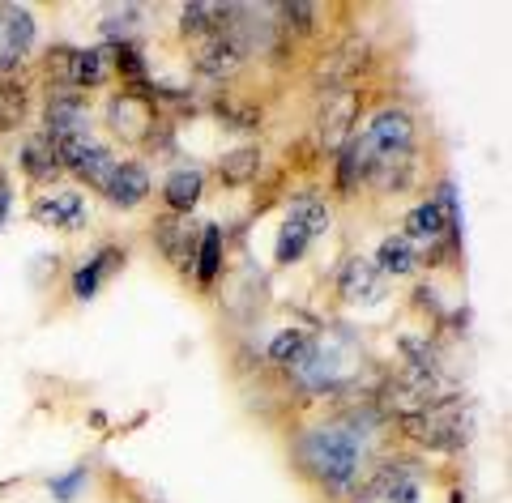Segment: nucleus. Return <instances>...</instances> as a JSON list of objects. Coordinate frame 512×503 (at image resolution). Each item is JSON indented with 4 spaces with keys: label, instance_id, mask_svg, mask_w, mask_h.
I'll list each match as a JSON object with an SVG mask.
<instances>
[{
    "label": "nucleus",
    "instance_id": "nucleus-1",
    "mask_svg": "<svg viewBox=\"0 0 512 503\" xmlns=\"http://www.w3.org/2000/svg\"><path fill=\"white\" fill-rule=\"evenodd\" d=\"M312 448L320 452L316 465H320V474H325L329 482H346L350 469H355V461H359L355 440H350V435H342V431H320V435H312L308 452H312Z\"/></svg>",
    "mask_w": 512,
    "mask_h": 503
},
{
    "label": "nucleus",
    "instance_id": "nucleus-2",
    "mask_svg": "<svg viewBox=\"0 0 512 503\" xmlns=\"http://www.w3.org/2000/svg\"><path fill=\"white\" fill-rule=\"evenodd\" d=\"M30 39H35V22L18 5H0V73H9L13 64L26 56Z\"/></svg>",
    "mask_w": 512,
    "mask_h": 503
},
{
    "label": "nucleus",
    "instance_id": "nucleus-3",
    "mask_svg": "<svg viewBox=\"0 0 512 503\" xmlns=\"http://www.w3.org/2000/svg\"><path fill=\"white\" fill-rule=\"evenodd\" d=\"M355 111H359V94L355 90H338L333 99L325 103L320 111V141H325V150L338 154L342 145L350 141V124H355Z\"/></svg>",
    "mask_w": 512,
    "mask_h": 503
},
{
    "label": "nucleus",
    "instance_id": "nucleus-4",
    "mask_svg": "<svg viewBox=\"0 0 512 503\" xmlns=\"http://www.w3.org/2000/svg\"><path fill=\"white\" fill-rule=\"evenodd\" d=\"M86 137V107L77 94H52L47 99V141H73Z\"/></svg>",
    "mask_w": 512,
    "mask_h": 503
},
{
    "label": "nucleus",
    "instance_id": "nucleus-5",
    "mask_svg": "<svg viewBox=\"0 0 512 503\" xmlns=\"http://www.w3.org/2000/svg\"><path fill=\"white\" fill-rule=\"evenodd\" d=\"M367 141L376 145V154H410V145H414V124L406 111H380V116L372 120V133H367Z\"/></svg>",
    "mask_w": 512,
    "mask_h": 503
},
{
    "label": "nucleus",
    "instance_id": "nucleus-6",
    "mask_svg": "<svg viewBox=\"0 0 512 503\" xmlns=\"http://www.w3.org/2000/svg\"><path fill=\"white\" fill-rule=\"evenodd\" d=\"M367 60V43H342V47H333V52L316 64V86H329V90H338L342 81H350L359 73V64Z\"/></svg>",
    "mask_w": 512,
    "mask_h": 503
},
{
    "label": "nucleus",
    "instance_id": "nucleus-7",
    "mask_svg": "<svg viewBox=\"0 0 512 503\" xmlns=\"http://www.w3.org/2000/svg\"><path fill=\"white\" fill-rule=\"evenodd\" d=\"M111 128L124 137V141H146L154 137V111L133 99V94H124V99L111 103Z\"/></svg>",
    "mask_w": 512,
    "mask_h": 503
},
{
    "label": "nucleus",
    "instance_id": "nucleus-8",
    "mask_svg": "<svg viewBox=\"0 0 512 503\" xmlns=\"http://www.w3.org/2000/svg\"><path fill=\"white\" fill-rule=\"evenodd\" d=\"M239 60H244V47L222 30V35H210V43L197 52V69L205 77H231L239 69Z\"/></svg>",
    "mask_w": 512,
    "mask_h": 503
},
{
    "label": "nucleus",
    "instance_id": "nucleus-9",
    "mask_svg": "<svg viewBox=\"0 0 512 503\" xmlns=\"http://www.w3.org/2000/svg\"><path fill=\"white\" fill-rule=\"evenodd\" d=\"M367 495L376 499H397V503H414L419 499V482H414V469L406 465H380V474L367 482Z\"/></svg>",
    "mask_w": 512,
    "mask_h": 503
},
{
    "label": "nucleus",
    "instance_id": "nucleus-10",
    "mask_svg": "<svg viewBox=\"0 0 512 503\" xmlns=\"http://www.w3.org/2000/svg\"><path fill=\"white\" fill-rule=\"evenodd\" d=\"M111 201H116L120 209H128V205H137L141 197L150 192V175H146V167L141 162H116V175H111V184L103 188Z\"/></svg>",
    "mask_w": 512,
    "mask_h": 503
},
{
    "label": "nucleus",
    "instance_id": "nucleus-11",
    "mask_svg": "<svg viewBox=\"0 0 512 503\" xmlns=\"http://www.w3.org/2000/svg\"><path fill=\"white\" fill-rule=\"evenodd\" d=\"M372 162H376V145L367 137H350L342 150H338V184L342 188H355V180L372 175Z\"/></svg>",
    "mask_w": 512,
    "mask_h": 503
},
{
    "label": "nucleus",
    "instance_id": "nucleus-12",
    "mask_svg": "<svg viewBox=\"0 0 512 503\" xmlns=\"http://www.w3.org/2000/svg\"><path fill=\"white\" fill-rule=\"evenodd\" d=\"M342 295L346 299H359V303L380 299V273H376V265L346 261V269H342Z\"/></svg>",
    "mask_w": 512,
    "mask_h": 503
},
{
    "label": "nucleus",
    "instance_id": "nucleus-13",
    "mask_svg": "<svg viewBox=\"0 0 512 503\" xmlns=\"http://www.w3.org/2000/svg\"><path fill=\"white\" fill-rule=\"evenodd\" d=\"M22 167H26V175L30 180H39V184H52L56 175H60V158H56V150H52V141L47 137H35L22 150Z\"/></svg>",
    "mask_w": 512,
    "mask_h": 503
},
{
    "label": "nucleus",
    "instance_id": "nucleus-14",
    "mask_svg": "<svg viewBox=\"0 0 512 503\" xmlns=\"http://www.w3.org/2000/svg\"><path fill=\"white\" fill-rule=\"evenodd\" d=\"M35 214L43 218V222H56V226H64V231H77V226L86 222V205H82V197L77 192H60V197H52V201H43Z\"/></svg>",
    "mask_w": 512,
    "mask_h": 503
},
{
    "label": "nucleus",
    "instance_id": "nucleus-15",
    "mask_svg": "<svg viewBox=\"0 0 512 503\" xmlns=\"http://www.w3.org/2000/svg\"><path fill=\"white\" fill-rule=\"evenodd\" d=\"M218 171H222V180L227 184H252L256 180V171H261V150L256 145H239V150H231L227 158L218 162Z\"/></svg>",
    "mask_w": 512,
    "mask_h": 503
},
{
    "label": "nucleus",
    "instance_id": "nucleus-16",
    "mask_svg": "<svg viewBox=\"0 0 512 503\" xmlns=\"http://www.w3.org/2000/svg\"><path fill=\"white\" fill-rule=\"evenodd\" d=\"M201 184H205L201 171H192V167L188 171H175L171 180H167V205L175 209V214H188V209L201 201Z\"/></svg>",
    "mask_w": 512,
    "mask_h": 503
},
{
    "label": "nucleus",
    "instance_id": "nucleus-17",
    "mask_svg": "<svg viewBox=\"0 0 512 503\" xmlns=\"http://www.w3.org/2000/svg\"><path fill=\"white\" fill-rule=\"evenodd\" d=\"M116 265H124V252H120V248H103L99 261H90L86 269H77V278H73L77 299H90L94 290H99V278H103V273H111Z\"/></svg>",
    "mask_w": 512,
    "mask_h": 503
},
{
    "label": "nucleus",
    "instance_id": "nucleus-18",
    "mask_svg": "<svg viewBox=\"0 0 512 503\" xmlns=\"http://www.w3.org/2000/svg\"><path fill=\"white\" fill-rule=\"evenodd\" d=\"M26 120V90L18 81H0V133H13Z\"/></svg>",
    "mask_w": 512,
    "mask_h": 503
},
{
    "label": "nucleus",
    "instance_id": "nucleus-19",
    "mask_svg": "<svg viewBox=\"0 0 512 503\" xmlns=\"http://www.w3.org/2000/svg\"><path fill=\"white\" fill-rule=\"evenodd\" d=\"M218 261H222V235H218V226H205V235H201V265H197V282L201 286H214Z\"/></svg>",
    "mask_w": 512,
    "mask_h": 503
},
{
    "label": "nucleus",
    "instance_id": "nucleus-20",
    "mask_svg": "<svg viewBox=\"0 0 512 503\" xmlns=\"http://www.w3.org/2000/svg\"><path fill=\"white\" fill-rule=\"evenodd\" d=\"M107 73V64H103V52L99 47H86V52H73V86H99Z\"/></svg>",
    "mask_w": 512,
    "mask_h": 503
},
{
    "label": "nucleus",
    "instance_id": "nucleus-21",
    "mask_svg": "<svg viewBox=\"0 0 512 503\" xmlns=\"http://www.w3.org/2000/svg\"><path fill=\"white\" fill-rule=\"evenodd\" d=\"M291 222H299L303 231L316 239V235L329 226V209L320 205V201H295V205H291Z\"/></svg>",
    "mask_w": 512,
    "mask_h": 503
},
{
    "label": "nucleus",
    "instance_id": "nucleus-22",
    "mask_svg": "<svg viewBox=\"0 0 512 503\" xmlns=\"http://www.w3.org/2000/svg\"><path fill=\"white\" fill-rule=\"evenodd\" d=\"M444 209L436 205V201H427V205H419V209H414V214H410V222H406V231L410 235H440L444 231Z\"/></svg>",
    "mask_w": 512,
    "mask_h": 503
},
{
    "label": "nucleus",
    "instance_id": "nucleus-23",
    "mask_svg": "<svg viewBox=\"0 0 512 503\" xmlns=\"http://www.w3.org/2000/svg\"><path fill=\"white\" fill-rule=\"evenodd\" d=\"M269 359H274V363H303V359H308V337H303V333L274 337V346H269Z\"/></svg>",
    "mask_w": 512,
    "mask_h": 503
},
{
    "label": "nucleus",
    "instance_id": "nucleus-24",
    "mask_svg": "<svg viewBox=\"0 0 512 503\" xmlns=\"http://www.w3.org/2000/svg\"><path fill=\"white\" fill-rule=\"evenodd\" d=\"M308 243H312V235L303 231L299 222H291V218H286V226H282V239H278V261H282V265H286V261H299Z\"/></svg>",
    "mask_w": 512,
    "mask_h": 503
},
{
    "label": "nucleus",
    "instance_id": "nucleus-25",
    "mask_svg": "<svg viewBox=\"0 0 512 503\" xmlns=\"http://www.w3.org/2000/svg\"><path fill=\"white\" fill-rule=\"evenodd\" d=\"M380 265L389 269V273H410V269H414L410 243H406V239H384V248H380Z\"/></svg>",
    "mask_w": 512,
    "mask_h": 503
},
{
    "label": "nucleus",
    "instance_id": "nucleus-26",
    "mask_svg": "<svg viewBox=\"0 0 512 503\" xmlns=\"http://www.w3.org/2000/svg\"><path fill=\"white\" fill-rule=\"evenodd\" d=\"M158 239H163V248H167V256H192V243L184 239V222L180 218H163L158 222Z\"/></svg>",
    "mask_w": 512,
    "mask_h": 503
},
{
    "label": "nucleus",
    "instance_id": "nucleus-27",
    "mask_svg": "<svg viewBox=\"0 0 512 503\" xmlns=\"http://www.w3.org/2000/svg\"><path fill=\"white\" fill-rule=\"evenodd\" d=\"M47 77L56 86H73V47H52L47 52Z\"/></svg>",
    "mask_w": 512,
    "mask_h": 503
},
{
    "label": "nucleus",
    "instance_id": "nucleus-28",
    "mask_svg": "<svg viewBox=\"0 0 512 503\" xmlns=\"http://www.w3.org/2000/svg\"><path fill=\"white\" fill-rule=\"evenodd\" d=\"M111 47H116V69H120L128 81H146V64H141V56H137L133 43H111Z\"/></svg>",
    "mask_w": 512,
    "mask_h": 503
},
{
    "label": "nucleus",
    "instance_id": "nucleus-29",
    "mask_svg": "<svg viewBox=\"0 0 512 503\" xmlns=\"http://www.w3.org/2000/svg\"><path fill=\"white\" fill-rule=\"evenodd\" d=\"M282 13H286V22H295L299 30H308L312 26V5H303V0H295V5H282Z\"/></svg>",
    "mask_w": 512,
    "mask_h": 503
},
{
    "label": "nucleus",
    "instance_id": "nucleus-30",
    "mask_svg": "<svg viewBox=\"0 0 512 503\" xmlns=\"http://www.w3.org/2000/svg\"><path fill=\"white\" fill-rule=\"evenodd\" d=\"M86 482V469H73V474L69 478H60V482H52V491L60 495V499H73V491H77V486H82Z\"/></svg>",
    "mask_w": 512,
    "mask_h": 503
}]
</instances>
